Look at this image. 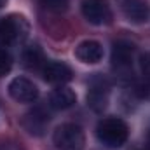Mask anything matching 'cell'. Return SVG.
Masks as SVG:
<instances>
[{
    "instance_id": "6da1fadb",
    "label": "cell",
    "mask_w": 150,
    "mask_h": 150,
    "mask_svg": "<svg viewBox=\"0 0 150 150\" xmlns=\"http://www.w3.org/2000/svg\"><path fill=\"white\" fill-rule=\"evenodd\" d=\"M96 136L100 143L108 149H120L129 136L127 124L119 117H105L96 126Z\"/></svg>"
},
{
    "instance_id": "7a4b0ae2",
    "label": "cell",
    "mask_w": 150,
    "mask_h": 150,
    "mask_svg": "<svg viewBox=\"0 0 150 150\" xmlns=\"http://www.w3.org/2000/svg\"><path fill=\"white\" fill-rule=\"evenodd\" d=\"M30 33V25L21 14H9L0 19V42L4 45H18Z\"/></svg>"
},
{
    "instance_id": "3957f363",
    "label": "cell",
    "mask_w": 150,
    "mask_h": 150,
    "mask_svg": "<svg viewBox=\"0 0 150 150\" xmlns=\"http://www.w3.org/2000/svg\"><path fill=\"white\" fill-rule=\"evenodd\" d=\"M52 142L58 150H82L86 145V136L80 126L68 122L56 127Z\"/></svg>"
},
{
    "instance_id": "277c9868",
    "label": "cell",
    "mask_w": 150,
    "mask_h": 150,
    "mask_svg": "<svg viewBox=\"0 0 150 150\" xmlns=\"http://www.w3.org/2000/svg\"><path fill=\"white\" fill-rule=\"evenodd\" d=\"M82 16L91 25H108L112 21V9L108 0H82L80 2Z\"/></svg>"
},
{
    "instance_id": "5b68a950",
    "label": "cell",
    "mask_w": 150,
    "mask_h": 150,
    "mask_svg": "<svg viewBox=\"0 0 150 150\" xmlns=\"http://www.w3.org/2000/svg\"><path fill=\"white\" fill-rule=\"evenodd\" d=\"M9 96L18 103H33L38 98V87L26 77H14L7 86Z\"/></svg>"
},
{
    "instance_id": "8992f818",
    "label": "cell",
    "mask_w": 150,
    "mask_h": 150,
    "mask_svg": "<svg viewBox=\"0 0 150 150\" xmlns=\"http://www.w3.org/2000/svg\"><path fill=\"white\" fill-rule=\"evenodd\" d=\"M134 61V45L126 40H119L112 49V67L119 74H127L133 68Z\"/></svg>"
},
{
    "instance_id": "52a82bcc",
    "label": "cell",
    "mask_w": 150,
    "mask_h": 150,
    "mask_svg": "<svg viewBox=\"0 0 150 150\" xmlns=\"http://www.w3.org/2000/svg\"><path fill=\"white\" fill-rule=\"evenodd\" d=\"M119 7L127 21L142 25L150 18V5L147 0H119Z\"/></svg>"
},
{
    "instance_id": "ba28073f",
    "label": "cell",
    "mask_w": 150,
    "mask_h": 150,
    "mask_svg": "<svg viewBox=\"0 0 150 150\" xmlns=\"http://www.w3.org/2000/svg\"><path fill=\"white\" fill-rule=\"evenodd\" d=\"M108 94H110V87L107 80L93 79L89 84V91H87V105L94 112H101L108 103Z\"/></svg>"
},
{
    "instance_id": "9c48e42d",
    "label": "cell",
    "mask_w": 150,
    "mask_h": 150,
    "mask_svg": "<svg viewBox=\"0 0 150 150\" xmlns=\"http://www.w3.org/2000/svg\"><path fill=\"white\" fill-rule=\"evenodd\" d=\"M42 75H44V80L45 82L63 86V84H67V82L72 80L74 72H72V68L67 63H61V61H47L44 65V68H42Z\"/></svg>"
},
{
    "instance_id": "30bf717a",
    "label": "cell",
    "mask_w": 150,
    "mask_h": 150,
    "mask_svg": "<svg viewBox=\"0 0 150 150\" xmlns=\"http://www.w3.org/2000/svg\"><path fill=\"white\" fill-rule=\"evenodd\" d=\"M75 58L86 65H96L103 59V45L98 40H84L75 47Z\"/></svg>"
},
{
    "instance_id": "8fae6325",
    "label": "cell",
    "mask_w": 150,
    "mask_h": 150,
    "mask_svg": "<svg viewBox=\"0 0 150 150\" xmlns=\"http://www.w3.org/2000/svg\"><path fill=\"white\" fill-rule=\"evenodd\" d=\"M75 101H77V94L67 86H59L49 96V105L56 110H67V108L74 107Z\"/></svg>"
},
{
    "instance_id": "7c38bea8",
    "label": "cell",
    "mask_w": 150,
    "mask_h": 150,
    "mask_svg": "<svg viewBox=\"0 0 150 150\" xmlns=\"http://www.w3.org/2000/svg\"><path fill=\"white\" fill-rule=\"evenodd\" d=\"M21 124H23V127H25L30 134L40 136V134L44 133L45 126L49 124V115H45L42 110H33V112L26 113V115L23 117Z\"/></svg>"
},
{
    "instance_id": "4fadbf2b",
    "label": "cell",
    "mask_w": 150,
    "mask_h": 150,
    "mask_svg": "<svg viewBox=\"0 0 150 150\" xmlns=\"http://www.w3.org/2000/svg\"><path fill=\"white\" fill-rule=\"evenodd\" d=\"M23 63H25V67H28V68H32V70H37L40 67L44 68V65H45L47 61L44 59L42 49L35 44V45H28V47L23 51Z\"/></svg>"
},
{
    "instance_id": "5bb4252c",
    "label": "cell",
    "mask_w": 150,
    "mask_h": 150,
    "mask_svg": "<svg viewBox=\"0 0 150 150\" xmlns=\"http://www.w3.org/2000/svg\"><path fill=\"white\" fill-rule=\"evenodd\" d=\"M40 4H42L47 11H52V12H63V11L68 9L70 0H40Z\"/></svg>"
},
{
    "instance_id": "9a60e30c",
    "label": "cell",
    "mask_w": 150,
    "mask_h": 150,
    "mask_svg": "<svg viewBox=\"0 0 150 150\" xmlns=\"http://www.w3.org/2000/svg\"><path fill=\"white\" fill-rule=\"evenodd\" d=\"M11 70H12V56L5 49H0V77L7 75Z\"/></svg>"
},
{
    "instance_id": "2e32d148",
    "label": "cell",
    "mask_w": 150,
    "mask_h": 150,
    "mask_svg": "<svg viewBox=\"0 0 150 150\" xmlns=\"http://www.w3.org/2000/svg\"><path fill=\"white\" fill-rule=\"evenodd\" d=\"M140 70H142V75L150 80V52H143L142 56H140Z\"/></svg>"
},
{
    "instance_id": "e0dca14e",
    "label": "cell",
    "mask_w": 150,
    "mask_h": 150,
    "mask_svg": "<svg viewBox=\"0 0 150 150\" xmlns=\"http://www.w3.org/2000/svg\"><path fill=\"white\" fill-rule=\"evenodd\" d=\"M5 4H7V0H0V9H2V7H4Z\"/></svg>"
}]
</instances>
